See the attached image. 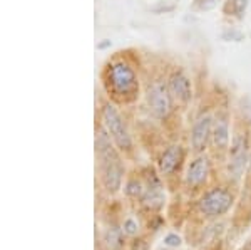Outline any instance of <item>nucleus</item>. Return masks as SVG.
Returning <instances> with one entry per match:
<instances>
[{
	"mask_svg": "<svg viewBox=\"0 0 251 250\" xmlns=\"http://www.w3.org/2000/svg\"><path fill=\"white\" fill-rule=\"evenodd\" d=\"M248 171L251 173V158H250V165H248Z\"/></svg>",
	"mask_w": 251,
	"mask_h": 250,
	"instance_id": "nucleus-20",
	"label": "nucleus"
},
{
	"mask_svg": "<svg viewBox=\"0 0 251 250\" xmlns=\"http://www.w3.org/2000/svg\"><path fill=\"white\" fill-rule=\"evenodd\" d=\"M250 139L246 133H234L231 144L228 150V161H226V175L228 181L236 185L243 178L250 165Z\"/></svg>",
	"mask_w": 251,
	"mask_h": 250,
	"instance_id": "nucleus-4",
	"label": "nucleus"
},
{
	"mask_svg": "<svg viewBox=\"0 0 251 250\" xmlns=\"http://www.w3.org/2000/svg\"><path fill=\"white\" fill-rule=\"evenodd\" d=\"M236 250H251V230H250V233L246 235V239L241 242V245Z\"/></svg>",
	"mask_w": 251,
	"mask_h": 250,
	"instance_id": "nucleus-19",
	"label": "nucleus"
},
{
	"mask_svg": "<svg viewBox=\"0 0 251 250\" xmlns=\"http://www.w3.org/2000/svg\"><path fill=\"white\" fill-rule=\"evenodd\" d=\"M209 176H211V160H209V156H206L204 153L196 155L186 165V170L183 175L186 192L189 195L203 193L206 190Z\"/></svg>",
	"mask_w": 251,
	"mask_h": 250,
	"instance_id": "nucleus-6",
	"label": "nucleus"
},
{
	"mask_svg": "<svg viewBox=\"0 0 251 250\" xmlns=\"http://www.w3.org/2000/svg\"><path fill=\"white\" fill-rule=\"evenodd\" d=\"M146 183V190L141 200L137 212L143 215L144 220L163 217V212L168 205V190H166L164 178L159 175V171L152 168H144L141 171Z\"/></svg>",
	"mask_w": 251,
	"mask_h": 250,
	"instance_id": "nucleus-3",
	"label": "nucleus"
},
{
	"mask_svg": "<svg viewBox=\"0 0 251 250\" xmlns=\"http://www.w3.org/2000/svg\"><path fill=\"white\" fill-rule=\"evenodd\" d=\"M169 91L174 94V98L179 99L181 103H188L193 98V89H191V83L186 78L183 72H176L171 76L169 79Z\"/></svg>",
	"mask_w": 251,
	"mask_h": 250,
	"instance_id": "nucleus-15",
	"label": "nucleus"
},
{
	"mask_svg": "<svg viewBox=\"0 0 251 250\" xmlns=\"http://www.w3.org/2000/svg\"><path fill=\"white\" fill-rule=\"evenodd\" d=\"M144 190H146V183H144V178H143V175H141V173L126 178L123 193L126 196V201L131 205L132 210H137L141 200H143Z\"/></svg>",
	"mask_w": 251,
	"mask_h": 250,
	"instance_id": "nucleus-13",
	"label": "nucleus"
},
{
	"mask_svg": "<svg viewBox=\"0 0 251 250\" xmlns=\"http://www.w3.org/2000/svg\"><path fill=\"white\" fill-rule=\"evenodd\" d=\"M99 242L104 250H127L129 240L121 227V215L104 217Z\"/></svg>",
	"mask_w": 251,
	"mask_h": 250,
	"instance_id": "nucleus-7",
	"label": "nucleus"
},
{
	"mask_svg": "<svg viewBox=\"0 0 251 250\" xmlns=\"http://www.w3.org/2000/svg\"><path fill=\"white\" fill-rule=\"evenodd\" d=\"M213 123L214 119L211 114H201L200 118L194 121L191 128V138H189L194 155H201V153L208 150L213 136Z\"/></svg>",
	"mask_w": 251,
	"mask_h": 250,
	"instance_id": "nucleus-8",
	"label": "nucleus"
},
{
	"mask_svg": "<svg viewBox=\"0 0 251 250\" xmlns=\"http://www.w3.org/2000/svg\"><path fill=\"white\" fill-rule=\"evenodd\" d=\"M109 81L117 94H131L136 89V74L127 64L116 62L109 71Z\"/></svg>",
	"mask_w": 251,
	"mask_h": 250,
	"instance_id": "nucleus-10",
	"label": "nucleus"
},
{
	"mask_svg": "<svg viewBox=\"0 0 251 250\" xmlns=\"http://www.w3.org/2000/svg\"><path fill=\"white\" fill-rule=\"evenodd\" d=\"M229 144H231V131H229V119L228 114L221 112L214 118L213 123V136H211V146L216 151L228 153Z\"/></svg>",
	"mask_w": 251,
	"mask_h": 250,
	"instance_id": "nucleus-12",
	"label": "nucleus"
},
{
	"mask_svg": "<svg viewBox=\"0 0 251 250\" xmlns=\"http://www.w3.org/2000/svg\"><path fill=\"white\" fill-rule=\"evenodd\" d=\"M238 201V192L233 183L214 185L206 188L203 193L198 195L194 200L193 210L196 213L198 223H211L220 222L233 212Z\"/></svg>",
	"mask_w": 251,
	"mask_h": 250,
	"instance_id": "nucleus-2",
	"label": "nucleus"
},
{
	"mask_svg": "<svg viewBox=\"0 0 251 250\" xmlns=\"http://www.w3.org/2000/svg\"><path fill=\"white\" fill-rule=\"evenodd\" d=\"M102 124L104 130L107 131V135L111 136V139L114 141L117 150L121 153L132 151L134 143H132L131 133H129L127 126H126L123 116L117 112V110L112 104H106L102 108Z\"/></svg>",
	"mask_w": 251,
	"mask_h": 250,
	"instance_id": "nucleus-5",
	"label": "nucleus"
},
{
	"mask_svg": "<svg viewBox=\"0 0 251 250\" xmlns=\"http://www.w3.org/2000/svg\"><path fill=\"white\" fill-rule=\"evenodd\" d=\"M121 227H123V232H124V235L127 237V240L143 235L146 232V223H144L143 215L137 210H132V208L129 213L121 215Z\"/></svg>",
	"mask_w": 251,
	"mask_h": 250,
	"instance_id": "nucleus-14",
	"label": "nucleus"
},
{
	"mask_svg": "<svg viewBox=\"0 0 251 250\" xmlns=\"http://www.w3.org/2000/svg\"><path fill=\"white\" fill-rule=\"evenodd\" d=\"M246 0H231V12L233 14H236V15H241L243 12H245V9H246Z\"/></svg>",
	"mask_w": 251,
	"mask_h": 250,
	"instance_id": "nucleus-16",
	"label": "nucleus"
},
{
	"mask_svg": "<svg viewBox=\"0 0 251 250\" xmlns=\"http://www.w3.org/2000/svg\"><path fill=\"white\" fill-rule=\"evenodd\" d=\"M96 160L99 170L100 187L109 196H116L123 192L126 181V168L114 141L100 128L96 135Z\"/></svg>",
	"mask_w": 251,
	"mask_h": 250,
	"instance_id": "nucleus-1",
	"label": "nucleus"
},
{
	"mask_svg": "<svg viewBox=\"0 0 251 250\" xmlns=\"http://www.w3.org/2000/svg\"><path fill=\"white\" fill-rule=\"evenodd\" d=\"M148 103L152 114L157 119H166L171 112V96H169L168 87L161 83H156L151 86L148 94Z\"/></svg>",
	"mask_w": 251,
	"mask_h": 250,
	"instance_id": "nucleus-11",
	"label": "nucleus"
},
{
	"mask_svg": "<svg viewBox=\"0 0 251 250\" xmlns=\"http://www.w3.org/2000/svg\"><path fill=\"white\" fill-rule=\"evenodd\" d=\"M198 5H200V9H213L214 5H216V0H198Z\"/></svg>",
	"mask_w": 251,
	"mask_h": 250,
	"instance_id": "nucleus-18",
	"label": "nucleus"
},
{
	"mask_svg": "<svg viewBox=\"0 0 251 250\" xmlns=\"http://www.w3.org/2000/svg\"><path fill=\"white\" fill-rule=\"evenodd\" d=\"M184 163V148L181 144L174 143L169 144L166 150L161 153L159 161H157V171L163 178H171L181 170Z\"/></svg>",
	"mask_w": 251,
	"mask_h": 250,
	"instance_id": "nucleus-9",
	"label": "nucleus"
},
{
	"mask_svg": "<svg viewBox=\"0 0 251 250\" xmlns=\"http://www.w3.org/2000/svg\"><path fill=\"white\" fill-rule=\"evenodd\" d=\"M203 250H225V240L220 239V240L213 242V244L206 245V247H204Z\"/></svg>",
	"mask_w": 251,
	"mask_h": 250,
	"instance_id": "nucleus-17",
	"label": "nucleus"
}]
</instances>
